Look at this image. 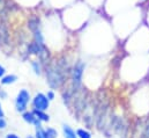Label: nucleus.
<instances>
[{"instance_id": "nucleus-1", "label": "nucleus", "mask_w": 149, "mask_h": 138, "mask_svg": "<svg viewBox=\"0 0 149 138\" xmlns=\"http://www.w3.org/2000/svg\"><path fill=\"white\" fill-rule=\"evenodd\" d=\"M46 77H47L49 85L53 88L59 87L63 82V74L57 66H49L46 71Z\"/></svg>"}, {"instance_id": "nucleus-17", "label": "nucleus", "mask_w": 149, "mask_h": 138, "mask_svg": "<svg viewBox=\"0 0 149 138\" xmlns=\"http://www.w3.org/2000/svg\"><path fill=\"white\" fill-rule=\"evenodd\" d=\"M53 98H54V94H53L52 92H49V93H47V99H49V100H52Z\"/></svg>"}, {"instance_id": "nucleus-13", "label": "nucleus", "mask_w": 149, "mask_h": 138, "mask_svg": "<svg viewBox=\"0 0 149 138\" xmlns=\"http://www.w3.org/2000/svg\"><path fill=\"white\" fill-rule=\"evenodd\" d=\"M6 7H7V2H6V0H0V16H1V15H5Z\"/></svg>"}, {"instance_id": "nucleus-20", "label": "nucleus", "mask_w": 149, "mask_h": 138, "mask_svg": "<svg viewBox=\"0 0 149 138\" xmlns=\"http://www.w3.org/2000/svg\"><path fill=\"white\" fill-rule=\"evenodd\" d=\"M1 117H3V111H2V109H1V106H0V118Z\"/></svg>"}, {"instance_id": "nucleus-8", "label": "nucleus", "mask_w": 149, "mask_h": 138, "mask_svg": "<svg viewBox=\"0 0 149 138\" xmlns=\"http://www.w3.org/2000/svg\"><path fill=\"white\" fill-rule=\"evenodd\" d=\"M23 118H24V121H27L29 123H34L37 117H35V114L34 113H24L23 114Z\"/></svg>"}, {"instance_id": "nucleus-14", "label": "nucleus", "mask_w": 149, "mask_h": 138, "mask_svg": "<svg viewBox=\"0 0 149 138\" xmlns=\"http://www.w3.org/2000/svg\"><path fill=\"white\" fill-rule=\"evenodd\" d=\"M142 138H149V124L146 127V130H145V132L142 135Z\"/></svg>"}, {"instance_id": "nucleus-4", "label": "nucleus", "mask_w": 149, "mask_h": 138, "mask_svg": "<svg viewBox=\"0 0 149 138\" xmlns=\"http://www.w3.org/2000/svg\"><path fill=\"white\" fill-rule=\"evenodd\" d=\"M83 70H84V64L83 63H77L75 65L74 70H73V82L74 85L77 87L80 86L81 84V78H82V74H83Z\"/></svg>"}, {"instance_id": "nucleus-15", "label": "nucleus", "mask_w": 149, "mask_h": 138, "mask_svg": "<svg viewBox=\"0 0 149 138\" xmlns=\"http://www.w3.org/2000/svg\"><path fill=\"white\" fill-rule=\"evenodd\" d=\"M33 65H34V69H35V72L39 74V72H40V71H39V66L37 65V63H36V62H34V63H33Z\"/></svg>"}, {"instance_id": "nucleus-12", "label": "nucleus", "mask_w": 149, "mask_h": 138, "mask_svg": "<svg viewBox=\"0 0 149 138\" xmlns=\"http://www.w3.org/2000/svg\"><path fill=\"white\" fill-rule=\"evenodd\" d=\"M45 132H46V138H56L57 137V131H56L54 129L49 128Z\"/></svg>"}, {"instance_id": "nucleus-6", "label": "nucleus", "mask_w": 149, "mask_h": 138, "mask_svg": "<svg viewBox=\"0 0 149 138\" xmlns=\"http://www.w3.org/2000/svg\"><path fill=\"white\" fill-rule=\"evenodd\" d=\"M63 130H64L65 138H77V135H75V132L68 125H64L63 127Z\"/></svg>"}, {"instance_id": "nucleus-11", "label": "nucleus", "mask_w": 149, "mask_h": 138, "mask_svg": "<svg viewBox=\"0 0 149 138\" xmlns=\"http://www.w3.org/2000/svg\"><path fill=\"white\" fill-rule=\"evenodd\" d=\"M36 138H46V132L38 125L36 129Z\"/></svg>"}, {"instance_id": "nucleus-5", "label": "nucleus", "mask_w": 149, "mask_h": 138, "mask_svg": "<svg viewBox=\"0 0 149 138\" xmlns=\"http://www.w3.org/2000/svg\"><path fill=\"white\" fill-rule=\"evenodd\" d=\"M28 27L31 32H36L38 30V27H39V20L36 16H31L29 20H28Z\"/></svg>"}, {"instance_id": "nucleus-9", "label": "nucleus", "mask_w": 149, "mask_h": 138, "mask_svg": "<svg viewBox=\"0 0 149 138\" xmlns=\"http://www.w3.org/2000/svg\"><path fill=\"white\" fill-rule=\"evenodd\" d=\"M76 135H77V137L79 138H91L90 134H89L88 131L82 130V129H79V130H77V132H76Z\"/></svg>"}, {"instance_id": "nucleus-18", "label": "nucleus", "mask_w": 149, "mask_h": 138, "mask_svg": "<svg viewBox=\"0 0 149 138\" xmlns=\"http://www.w3.org/2000/svg\"><path fill=\"white\" fill-rule=\"evenodd\" d=\"M6 138H19L16 135H14V134H9V135H7V137Z\"/></svg>"}, {"instance_id": "nucleus-19", "label": "nucleus", "mask_w": 149, "mask_h": 138, "mask_svg": "<svg viewBox=\"0 0 149 138\" xmlns=\"http://www.w3.org/2000/svg\"><path fill=\"white\" fill-rule=\"evenodd\" d=\"M3 73H5V69L0 65V77H2V75H3Z\"/></svg>"}, {"instance_id": "nucleus-10", "label": "nucleus", "mask_w": 149, "mask_h": 138, "mask_svg": "<svg viewBox=\"0 0 149 138\" xmlns=\"http://www.w3.org/2000/svg\"><path fill=\"white\" fill-rule=\"evenodd\" d=\"M16 80V77L15 75H7V77H5L3 79H2V84H12V82H14Z\"/></svg>"}, {"instance_id": "nucleus-3", "label": "nucleus", "mask_w": 149, "mask_h": 138, "mask_svg": "<svg viewBox=\"0 0 149 138\" xmlns=\"http://www.w3.org/2000/svg\"><path fill=\"white\" fill-rule=\"evenodd\" d=\"M34 107L37 109V110H46L47 107H49V99L47 96L43 95V94H37L34 99Z\"/></svg>"}, {"instance_id": "nucleus-16", "label": "nucleus", "mask_w": 149, "mask_h": 138, "mask_svg": "<svg viewBox=\"0 0 149 138\" xmlns=\"http://www.w3.org/2000/svg\"><path fill=\"white\" fill-rule=\"evenodd\" d=\"M5 127H6V122H5L3 118L1 117V118H0V129H3Z\"/></svg>"}, {"instance_id": "nucleus-2", "label": "nucleus", "mask_w": 149, "mask_h": 138, "mask_svg": "<svg viewBox=\"0 0 149 138\" xmlns=\"http://www.w3.org/2000/svg\"><path fill=\"white\" fill-rule=\"evenodd\" d=\"M29 102V93L26 89H22L16 99V109L19 111H24L27 108V104Z\"/></svg>"}, {"instance_id": "nucleus-21", "label": "nucleus", "mask_w": 149, "mask_h": 138, "mask_svg": "<svg viewBox=\"0 0 149 138\" xmlns=\"http://www.w3.org/2000/svg\"><path fill=\"white\" fill-rule=\"evenodd\" d=\"M28 138H31V137H28Z\"/></svg>"}, {"instance_id": "nucleus-7", "label": "nucleus", "mask_w": 149, "mask_h": 138, "mask_svg": "<svg viewBox=\"0 0 149 138\" xmlns=\"http://www.w3.org/2000/svg\"><path fill=\"white\" fill-rule=\"evenodd\" d=\"M34 114H35V116L37 117L38 120H40V121H49V116L46 115V114H44L43 113V110H35L34 111Z\"/></svg>"}]
</instances>
